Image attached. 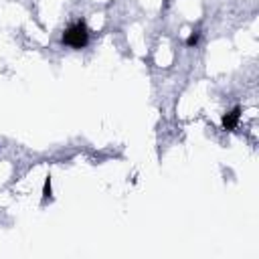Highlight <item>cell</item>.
Instances as JSON below:
<instances>
[{
	"instance_id": "6da1fadb",
	"label": "cell",
	"mask_w": 259,
	"mask_h": 259,
	"mask_svg": "<svg viewBox=\"0 0 259 259\" xmlns=\"http://www.w3.org/2000/svg\"><path fill=\"white\" fill-rule=\"evenodd\" d=\"M91 40V30L87 26L85 18H77L75 22H71L63 32H61V45L69 47L73 51H81L89 45Z\"/></svg>"
},
{
	"instance_id": "7a4b0ae2",
	"label": "cell",
	"mask_w": 259,
	"mask_h": 259,
	"mask_svg": "<svg viewBox=\"0 0 259 259\" xmlns=\"http://www.w3.org/2000/svg\"><path fill=\"white\" fill-rule=\"evenodd\" d=\"M241 115H243V107H241V105H235L233 109H229V111L223 113V117H221V127H223L225 132H235L237 125H239V121H241Z\"/></svg>"
},
{
	"instance_id": "3957f363",
	"label": "cell",
	"mask_w": 259,
	"mask_h": 259,
	"mask_svg": "<svg viewBox=\"0 0 259 259\" xmlns=\"http://www.w3.org/2000/svg\"><path fill=\"white\" fill-rule=\"evenodd\" d=\"M53 176H51V172H47V176H45V180H42V188H40V204L45 206V204H49V202H53Z\"/></svg>"
},
{
	"instance_id": "277c9868",
	"label": "cell",
	"mask_w": 259,
	"mask_h": 259,
	"mask_svg": "<svg viewBox=\"0 0 259 259\" xmlns=\"http://www.w3.org/2000/svg\"><path fill=\"white\" fill-rule=\"evenodd\" d=\"M200 36H202V32L198 30V28H194L188 36H186V40H184V45L188 47V49H194V47H198V42H200Z\"/></svg>"
}]
</instances>
